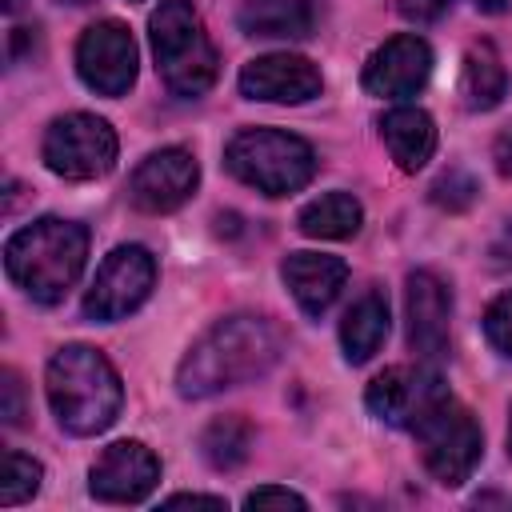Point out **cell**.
<instances>
[{
    "label": "cell",
    "instance_id": "1",
    "mask_svg": "<svg viewBox=\"0 0 512 512\" xmlns=\"http://www.w3.org/2000/svg\"><path fill=\"white\" fill-rule=\"evenodd\" d=\"M280 356V332L264 316H228L216 320L180 360L176 368V392L188 400L216 396L224 388L260 380Z\"/></svg>",
    "mask_w": 512,
    "mask_h": 512
},
{
    "label": "cell",
    "instance_id": "2",
    "mask_svg": "<svg viewBox=\"0 0 512 512\" xmlns=\"http://www.w3.org/2000/svg\"><path fill=\"white\" fill-rule=\"evenodd\" d=\"M88 260V228L76 220L44 216L24 224L4 244V268L16 288H24L40 304L64 300V292L80 280Z\"/></svg>",
    "mask_w": 512,
    "mask_h": 512
},
{
    "label": "cell",
    "instance_id": "3",
    "mask_svg": "<svg viewBox=\"0 0 512 512\" xmlns=\"http://www.w3.org/2000/svg\"><path fill=\"white\" fill-rule=\"evenodd\" d=\"M44 388H48L56 424L72 436L104 432L116 420L120 400H124L116 368L108 364V356L100 348H88V344H64L48 360Z\"/></svg>",
    "mask_w": 512,
    "mask_h": 512
},
{
    "label": "cell",
    "instance_id": "4",
    "mask_svg": "<svg viewBox=\"0 0 512 512\" xmlns=\"http://www.w3.org/2000/svg\"><path fill=\"white\" fill-rule=\"evenodd\" d=\"M148 40H152L160 80L172 96L196 100L216 84L220 56L192 0H160V8L148 20Z\"/></svg>",
    "mask_w": 512,
    "mask_h": 512
},
{
    "label": "cell",
    "instance_id": "5",
    "mask_svg": "<svg viewBox=\"0 0 512 512\" xmlns=\"http://www.w3.org/2000/svg\"><path fill=\"white\" fill-rule=\"evenodd\" d=\"M228 172L264 192V196H288L300 192L316 172V152L308 140L280 132V128H244L224 148Z\"/></svg>",
    "mask_w": 512,
    "mask_h": 512
},
{
    "label": "cell",
    "instance_id": "6",
    "mask_svg": "<svg viewBox=\"0 0 512 512\" xmlns=\"http://www.w3.org/2000/svg\"><path fill=\"white\" fill-rule=\"evenodd\" d=\"M412 432H416L424 468H428L432 480H440L444 488L464 484V480L472 476V468L480 464V452H484L480 424H476V416H472L460 400H452V396H440V400L420 416V424H416Z\"/></svg>",
    "mask_w": 512,
    "mask_h": 512
},
{
    "label": "cell",
    "instance_id": "7",
    "mask_svg": "<svg viewBox=\"0 0 512 512\" xmlns=\"http://www.w3.org/2000/svg\"><path fill=\"white\" fill-rule=\"evenodd\" d=\"M44 164L64 180H96L116 164V132L92 112H68L44 132Z\"/></svg>",
    "mask_w": 512,
    "mask_h": 512
},
{
    "label": "cell",
    "instance_id": "8",
    "mask_svg": "<svg viewBox=\"0 0 512 512\" xmlns=\"http://www.w3.org/2000/svg\"><path fill=\"white\" fill-rule=\"evenodd\" d=\"M152 284H156V260L148 256V248L120 244L108 252L92 288L84 292V316L100 320V324L124 320L128 312H136L148 300Z\"/></svg>",
    "mask_w": 512,
    "mask_h": 512
},
{
    "label": "cell",
    "instance_id": "9",
    "mask_svg": "<svg viewBox=\"0 0 512 512\" xmlns=\"http://www.w3.org/2000/svg\"><path fill=\"white\" fill-rule=\"evenodd\" d=\"M76 72L100 96H124L136 80V40L120 20L84 28L76 44Z\"/></svg>",
    "mask_w": 512,
    "mask_h": 512
},
{
    "label": "cell",
    "instance_id": "10",
    "mask_svg": "<svg viewBox=\"0 0 512 512\" xmlns=\"http://www.w3.org/2000/svg\"><path fill=\"white\" fill-rule=\"evenodd\" d=\"M448 396V388L440 384V376L428 368V364H396V368H384L368 392H364V404L372 416H380L384 424H396V428H416L420 416L440 400Z\"/></svg>",
    "mask_w": 512,
    "mask_h": 512
},
{
    "label": "cell",
    "instance_id": "11",
    "mask_svg": "<svg viewBox=\"0 0 512 512\" xmlns=\"http://www.w3.org/2000/svg\"><path fill=\"white\" fill-rule=\"evenodd\" d=\"M196 180H200V164L188 148H160L140 160V168L128 180V196L140 212L160 216V212H176L196 192Z\"/></svg>",
    "mask_w": 512,
    "mask_h": 512
},
{
    "label": "cell",
    "instance_id": "12",
    "mask_svg": "<svg viewBox=\"0 0 512 512\" xmlns=\"http://www.w3.org/2000/svg\"><path fill=\"white\" fill-rule=\"evenodd\" d=\"M160 480V460L140 440H116L88 472V488L104 504H140Z\"/></svg>",
    "mask_w": 512,
    "mask_h": 512
},
{
    "label": "cell",
    "instance_id": "13",
    "mask_svg": "<svg viewBox=\"0 0 512 512\" xmlns=\"http://www.w3.org/2000/svg\"><path fill=\"white\" fill-rule=\"evenodd\" d=\"M428 76H432V48L412 32L384 40L364 64V88L388 100L416 96L428 84Z\"/></svg>",
    "mask_w": 512,
    "mask_h": 512
},
{
    "label": "cell",
    "instance_id": "14",
    "mask_svg": "<svg viewBox=\"0 0 512 512\" xmlns=\"http://www.w3.org/2000/svg\"><path fill=\"white\" fill-rule=\"evenodd\" d=\"M320 88H324L320 68L304 56H292V52H268V56H256L240 68V92L248 100L304 104V100L320 96Z\"/></svg>",
    "mask_w": 512,
    "mask_h": 512
},
{
    "label": "cell",
    "instance_id": "15",
    "mask_svg": "<svg viewBox=\"0 0 512 512\" xmlns=\"http://www.w3.org/2000/svg\"><path fill=\"white\" fill-rule=\"evenodd\" d=\"M404 308H408V344L412 352L432 364L448 352V320H452V292L448 284L420 268L408 276V288H404Z\"/></svg>",
    "mask_w": 512,
    "mask_h": 512
},
{
    "label": "cell",
    "instance_id": "16",
    "mask_svg": "<svg viewBox=\"0 0 512 512\" xmlns=\"http://www.w3.org/2000/svg\"><path fill=\"white\" fill-rule=\"evenodd\" d=\"M280 276L292 292V300L300 304L304 316H324L332 308V300L340 296L344 280H348V264L340 256H320V252H292L280 264Z\"/></svg>",
    "mask_w": 512,
    "mask_h": 512
},
{
    "label": "cell",
    "instance_id": "17",
    "mask_svg": "<svg viewBox=\"0 0 512 512\" xmlns=\"http://www.w3.org/2000/svg\"><path fill=\"white\" fill-rule=\"evenodd\" d=\"M380 136H384L388 156L404 172L424 168L432 160V152H436V124H432V116L424 108H412V104H400V108L384 112Z\"/></svg>",
    "mask_w": 512,
    "mask_h": 512
},
{
    "label": "cell",
    "instance_id": "18",
    "mask_svg": "<svg viewBox=\"0 0 512 512\" xmlns=\"http://www.w3.org/2000/svg\"><path fill=\"white\" fill-rule=\"evenodd\" d=\"M236 20H240V32L260 40H304L312 32V4L308 0H244Z\"/></svg>",
    "mask_w": 512,
    "mask_h": 512
},
{
    "label": "cell",
    "instance_id": "19",
    "mask_svg": "<svg viewBox=\"0 0 512 512\" xmlns=\"http://www.w3.org/2000/svg\"><path fill=\"white\" fill-rule=\"evenodd\" d=\"M388 336V300L380 292H364L340 320V344L348 364H364L380 352Z\"/></svg>",
    "mask_w": 512,
    "mask_h": 512
},
{
    "label": "cell",
    "instance_id": "20",
    "mask_svg": "<svg viewBox=\"0 0 512 512\" xmlns=\"http://www.w3.org/2000/svg\"><path fill=\"white\" fill-rule=\"evenodd\" d=\"M360 220H364V208L348 192H324V196L308 200L296 216L300 232L312 240H348L360 232Z\"/></svg>",
    "mask_w": 512,
    "mask_h": 512
},
{
    "label": "cell",
    "instance_id": "21",
    "mask_svg": "<svg viewBox=\"0 0 512 512\" xmlns=\"http://www.w3.org/2000/svg\"><path fill=\"white\" fill-rule=\"evenodd\" d=\"M460 96L472 112L496 108L504 96V64L492 52V44H476L464 56V72H460Z\"/></svg>",
    "mask_w": 512,
    "mask_h": 512
},
{
    "label": "cell",
    "instance_id": "22",
    "mask_svg": "<svg viewBox=\"0 0 512 512\" xmlns=\"http://www.w3.org/2000/svg\"><path fill=\"white\" fill-rule=\"evenodd\" d=\"M200 448H204V460L212 468H240L252 452V424L240 420V416H220L204 428L200 436Z\"/></svg>",
    "mask_w": 512,
    "mask_h": 512
},
{
    "label": "cell",
    "instance_id": "23",
    "mask_svg": "<svg viewBox=\"0 0 512 512\" xmlns=\"http://www.w3.org/2000/svg\"><path fill=\"white\" fill-rule=\"evenodd\" d=\"M40 480H44V468L32 456L8 452L4 456V480H0V504L4 508H16V504L32 500L40 492Z\"/></svg>",
    "mask_w": 512,
    "mask_h": 512
},
{
    "label": "cell",
    "instance_id": "24",
    "mask_svg": "<svg viewBox=\"0 0 512 512\" xmlns=\"http://www.w3.org/2000/svg\"><path fill=\"white\" fill-rule=\"evenodd\" d=\"M484 336L492 340L496 352L512 356V292H504L500 300H492V308L484 312Z\"/></svg>",
    "mask_w": 512,
    "mask_h": 512
},
{
    "label": "cell",
    "instance_id": "25",
    "mask_svg": "<svg viewBox=\"0 0 512 512\" xmlns=\"http://www.w3.org/2000/svg\"><path fill=\"white\" fill-rule=\"evenodd\" d=\"M476 196V184L464 176V172H444L436 184H432V200L444 204V208H468Z\"/></svg>",
    "mask_w": 512,
    "mask_h": 512
},
{
    "label": "cell",
    "instance_id": "26",
    "mask_svg": "<svg viewBox=\"0 0 512 512\" xmlns=\"http://www.w3.org/2000/svg\"><path fill=\"white\" fill-rule=\"evenodd\" d=\"M244 508H308V500L300 496V492H292V488H276V484H264V488H256V492H248L244 496Z\"/></svg>",
    "mask_w": 512,
    "mask_h": 512
},
{
    "label": "cell",
    "instance_id": "27",
    "mask_svg": "<svg viewBox=\"0 0 512 512\" xmlns=\"http://www.w3.org/2000/svg\"><path fill=\"white\" fill-rule=\"evenodd\" d=\"M452 8V0H396V12L412 24H432Z\"/></svg>",
    "mask_w": 512,
    "mask_h": 512
},
{
    "label": "cell",
    "instance_id": "28",
    "mask_svg": "<svg viewBox=\"0 0 512 512\" xmlns=\"http://www.w3.org/2000/svg\"><path fill=\"white\" fill-rule=\"evenodd\" d=\"M4 424L16 428L24 420V388H20V376L12 368H4Z\"/></svg>",
    "mask_w": 512,
    "mask_h": 512
},
{
    "label": "cell",
    "instance_id": "29",
    "mask_svg": "<svg viewBox=\"0 0 512 512\" xmlns=\"http://www.w3.org/2000/svg\"><path fill=\"white\" fill-rule=\"evenodd\" d=\"M168 508H180V504H204V508H224V496H200V492H176L164 500Z\"/></svg>",
    "mask_w": 512,
    "mask_h": 512
},
{
    "label": "cell",
    "instance_id": "30",
    "mask_svg": "<svg viewBox=\"0 0 512 512\" xmlns=\"http://www.w3.org/2000/svg\"><path fill=\"white\" fill-rule=\"evenodd\" d=\"M496 164H500L504 176H512V132H504V136L496 140Z\"/></svg>",
    "mask_w": 512,
    "mask_h": 512
},
{
    "label": "cell",
    "instance_id": "31",
    "mask_svg": "<svg viewBox=\"0 0 512 512\" xmlns=\"http://www.w3.org/2000/svg\"><path fill=\"white\" fill-rule=\"evenodd\" d=\"M20 4H24V0H0V8H4L8 16H12V12H20Z\"/></svg>",
    "mask_w": 512,
    "mask_h": 512
},
{
    "label": "cell",
    "instance_id": "32",
    "mask_svg": "<svg viewBox=\"0 0 512 512\" xmlns=\"http://www.w3.org/2000/svg\"><path fill=\"white\" fill-rule=\"evenodd\" d=\"M480 4H484V8H488V12H500V8H504V4H500V0H480Z\"/></svg>",
    "mask_w": 512,
    "mask_h": 512
},
{
    "label": "cell",
    "instance_id": "33",
    "mask_svg": "<svg viewBox=\"0 0 512 512\" xmlns=\"http://www.w3.org/2000/svg\"><path fill=\"white\" fill-rule=\"evenodd\" d=\"M508 448H512V420H508Z\"/></svg>",
    "mask_w": 512,
    "mask_h": 512
}]
</instances>
